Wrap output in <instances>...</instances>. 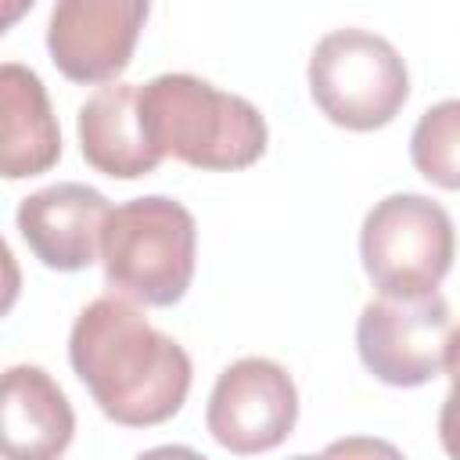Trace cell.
Returning <instances> with one entry per match:
<instances>
[{
    "label": "cell",
    "instance_id": "1",
    "mask_svg": "<svg viewBox=\"0 0 460 460\" xmlns=\"http://www.w3.org/2000/svg\"><path fill=\"white\" fill-rule=\"evenodd\" d=\"M68 359L101 413L126 428L169 420L190 392L187 349L119 295H101L75 316Z\"/></svg>",
    "mask_w": 460,
    "mask_h": 460
},
{
    "label": "cell",
    "instance_id": "2",
    "mask_svg": "<svg viewBox=\"0 0 460 460\" xmlns=\"http://www.w3.org/2000/svg\"><path fill=\"white\" fill-rule=\"evenodd\" d=\"M140 119L151 147L190 169L230 172L266 151V119L259 108L187 72H165L144 83Z\"/></svg>",
    "mask_w": 460,
    "mask_h": 460
},
{
    "label": "cell",
    "instance_id": "3",
    "mask_svg": "<svg viewBox=\"0 0 460 460\" xmlns=\"http://www.w3.org/2000/svg\"><path fill=\"white\" fill-rule=\"evenodd\" d=\"M198 259V226L187 205L165 194L111 208L101 262L111 295L137 305H172L187 295Z\"/></svg>",
    "mask_w": 460,
    "mask_h": 460
},
{
    "label": "cell",
    "instance_id": "4",
    "mask_svg": "<svg viewBox=\"0 0 460 460\" xmlns=\"http://www.w3.org/2000/svg\"><path fill=\"white\" fill-rule=\"evenodd\" d=\"M309 93L345 129L388 126L410 97V72L399 50L370 29H331L309 54Z\"/></svg>",
    "mask_w": 460,
    "mask_h": 460
},
{
    "label": "cell",
    "instance_id": "5",
    "mask_svg": "<svg viewBox=\"0 0 460 460\" xmlns=\"http://www.w3.org/2000/svg\"><path fill=\"white\" fill-rule=\"evenodd\" d=\"M359 255L370 284L388 298H417L442 284L456 255L449 212L424 194L381 198L359 230Z\"/></svg>",
    "mask_w": 460,
    "mask_h": 460
},
{
    "label": "cell",
    "instance_id": "6",
    "mask_svg": "<svg viewBox=\"0 0 460 460\" xmlns=\"http://www.w3.org/2000/svg\"><path fill=\"white\" fill-rule=\"evenodd\" d=\"M449 302L438 291L417 298H370L356 320V349L363 367L392 385H428L446 359L449 341Z\"/></svg>",
    "mask_w": 460,
    "mask_h": 460
},
{
    "label": "cell",
    "instance_id": "7",
    "mask_svg": "<svg viewBox=\"0 0 460 460\" xmlns=\"http://www.w3.org/2000/svg\"><path fill=\"white\" fill-rule=\"evenodd\" d=\"M298 420V388L291 374L266 359V356H244L230 363L208 395L205 424L208 435L237 453H266L277 449Z\"/></svg>",
    "mask_w": 460,
    "mask_h": 460
},
{
    "label": "cell",
    "instance_id": "8",
    "mask_svg": "<svg viewBox=\"0 0 460 460\" xmlns=\"http://www.w3.org/2000/svg\"><path fill=\"white\" fill-rule=\"evenodd\" d=\"M147 0H61L47 22V50L72 83H115L147 22Z\"/></svg>",
    "mask_w": 460,
    "mask_h": 460
},
{
    "label": "cell",
    "instance_id": "9",
    "mask_svg": "<svg viewBox=\"0 0 460 460\" xmlns=\"http://www.w3.org/2000/svg\"><path fill=\"white\" fill-rule=\"evenodd\" d=\"M108 216L111 205L97 187L68 180L22 198L14 223L22 241L43 266L75 273L101 259Z\"/></svg>",
    "mask_w": 460,
    "mask_h": 460
},
{
    "label": "cell",
    "instance_id": "10",
    "mask_svg": "<svg viewBox=\"0 0 460 460\" xmlns=\"http://www.w3.org/2000/svg\"><path fill=\"white\" fill-rule=\"evenodd\" d=\"M0 420L7 460H58L75 435L68 395L43 367L32 363H18L4 374Z\"/></svg>",
    "mask_w": 460,
    "mask_h": 460
},
{
    "label": "cell",
    "instance_id": "11",
    "mask_svg": "<svg viewBox=\"0 0 460 460\" xmlns=\"http://www.w3.org/2000/svg\"><path fill=\"white\" fill-rule=\"evenodd\" d=\"M79 147L83 158L115 180H137L162 165L140 119V86L108 83L90 93L79 108Z\"/></svg>",
    "mask_w": 460,
    "mask_h": 460
},
{
    "label": "cell",
    "instance_id": "12",
    "mask_svg": "<svg viewBox=\"0 0 460 460\" xmlns=\"http://www.w3.org/2000/svg\"><path fill=\"white\" fill-rule=\"evenodd\" d=\"M61 158V129L43 79L18 65H0V172L7 180L40 176Z\"/></svg>",
    "mask_w": 460,
    "mask_h": 460
},
{
    "label": "cell",
    "instance_id": "13",
    "mask_svg": "<svg viewBox=\"0 0 460 460\" xmlns=\"http://www.w3.org/2000/svg\"><path fill=\"white\" fill-rule=\"evenodd\" d=\"M413 169L435 187L460 190V97L431 104L410 137Z\"/></svg>",
    "mask_w": 460,
    "mask_h": 460
},
{
    "label": "cell",
    "instance_id": "14",
    "mask_svg": "<svg viewBox=\"0 0 460 460\" xmlns=\"http://www.w3.org/2000/svg\"><path fill=\"white\" fill-rule=\"evenodd\" d=\"M327 460H406L399 446H392L388 438H374V435H345L334 438L323 449Z\"/></svg>",
    "mask_w": 460,
    "mask_h": 460
},
{
    "label": "cell",
    "instance_id": "15",
    "mask_svg": "<svg viewBox=\"0 0 460 460\" xmlns=\"http://www.w3.org/2000/svg\"><path fill=\"white\" fill-rule=\"evenodd\" d=\"M438 438L449 460H460V392L449 388L442 410H438Z\"/></svg>",
    "mask_w": 460,
    "mask_h": 460
},
{
    "label": "cell",
    "instance_id": "16",
    "mask_svg": "<svg viewBox=\"0 0 460 460\" xmlns=\"http://www.w3.org/2000/svg\"><path fill=\"white\" fill-rule=\"evenodd\" d=\"M137 460H208V456L190 446H155V449H144Z\"/></svg>",
    "mask_w": 460,
    "mask_h": 460
},
{
    "label": "cell",
    "instance_id": "17",
    "mask_svg": "<svg viewBox=\"0 0 460 460\" xmlns=\"http://www.w3.org/2000/svg\"><path fill=\"white\" fill-rule=\"evenodd\" d=\"M442 370L449 374L453 381V392H460V327L449 331V341H446V359H442Z\"/></svg>",
    "mask_w": 460,
    "mask_h": 460
},
{
    "label": "cell",
    "instance_id": "18",
    "mask_svg": "<svg viewBox=\"0 0 460 460\" xmlns=\"http://www.w3.org/2000/svg\"><path fill=\"white\" fill-rule=\"evenodd\" d=\"M291 460H327V456H323V453H320V456H313V453H298V456H291Z\"/></svg>",
    "mask_w": 460,
    "mask_h": 460
}]
</instances>
